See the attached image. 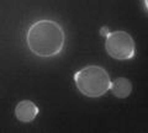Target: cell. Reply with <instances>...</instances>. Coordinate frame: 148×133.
<instances>
[{
	"label": "cell",
	"mask_w": 148,
	"mask_h": 133,
	"mask_svg": "<svg viewBox=\"0 0 148 133\" xmlns=\"http://www.w3.org/2000/svg\"><path fill=\"white\" fill-rule=\"evenodd\" d=\"M110 90L114 94V96H116V98L126 99L132 93V83L131 80L125 76L116 78L114 81H111Z\"/></svg>",
	"instance_id": "obj_5"
},
{
	"label": "cell",
	"mask_w": 148,
	"mask_h": 133,
	"mask_svg": "<svg viewBox=\"0 0 148 133\" xmlns=\"http://www.w3.org/2000/svg\"><path fill=\"white\" fill-rule=\"evenodd\" d=\"M66 40L64 29L57 21L49 19L34 22L26 33L27 47L40 58L57 57L64 49Z\"/></svg>",
	"instance_id": "obj_1"
},
{
	"label": "cell",
	"mask_w": 148,
	"mask_h": 133,
	"mask_svg": "<svg viewBox=\"0 0 148 133\" xmlns=\"http://www.w3.org/2000/svg\"><path fill=\"white\" fill-rule=\"evenodd\" d=\"M38 115V107L31 100H22L15 107V116L21 122H32Z\"/></svg>",
	"instance_id": "obj_4"
},
{
	"label": "cell",
	"mask_w": 148,
	"mask_h": 133,
	"mask_svg": "<svg viewBox=\"0 0 148 133\" xmlns=\"http://www.w3.org/2000/svg\"><path fill=\"white\" fill-rule=\"evenodd\" d=\"M77 89L86 98H100L110 90L111 79L105 68L86 65L74 74Z\"/></svg>",
	"instance_id": "obj_2"
},
{
	"label": "cell",
	"mask_w": 148,
	"mask_h": 133,
	"mask_svg": "<svg viewBox=\"0 0 148 133\" xmlns=\"http://www.w3.org/2000/svg\"><path fill=\"white\" fill-rule=\"evenodd\" d=\"M105 49L108 54L117 61H127L136 56L135 40L126 31H114L106 35Z\"/></svg>",
	"instance_id": "obj_3"
}]
</instances>
